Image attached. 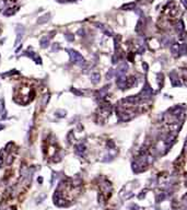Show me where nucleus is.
<instances>
[{
    "mask_svg": "<svg viewBox=\"0 0 187 210\" xmlns=\"http://www.w3.org/2000/svg\"><path fill=\"white\" fill-rule=\"evenodd\" d=\"M3 109V102H2V100H0V112Z\"/></svg>",
    "mask_w": 187,
    "mask_h": 210,
    "instance_id": "obj_1",
    "label": "nucleus"
}]
</instances>
